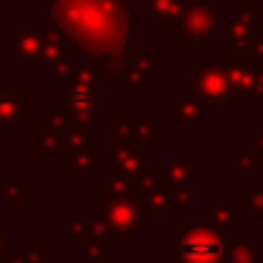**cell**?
<instances>
[{
	"mask_svg": "<svg viewBox=\"0 0 263 263\" xmlns=\"http://www.w3.org/2000/svg\"><path fill=\"white\" fill-rule=\"evenodd\" d=\"M233 85H230V77L217 69V67H204L199 69L197 74V82H194V92L202 95L204 102H225L230 95H233Z\"/></svg>",
	"mask_w": 263,
	"mask_h": 263,
	"instance_id": "obj_4",
	"label": "cell"
},
{
	"mask_svg": "<svg viewBox=\"0 0 263 263\" xmlns=\"http://www.w3.org/2000/svg\"><path fill=\"white\" fill-rule=\"evenodd\" d=\"M176 253L184 263H220L225 243L212 228H192L176 243Z\"/></svg>",
	"mask_w": 263,
	"mask_h": 263,
	"instance_id": "obj_2",
	"label": "cell"
},
{
	"mask_svg": "<svg viewBox=\"0 0 263 263\" xmlns=\"http://www.w3.org/2000/svg\"><path fill=\"white\" fill-rule=\"evenodd\" d=\"M172 118H174V120H197V118H199V105H197L189 95H184L181 100L174 102Z\"/></svg>",
	"mask_w": 263,
	"mask_h": 263,
	"instance_id": "obj_7",
	"label": "cell"
},
{
	"mask_svg": "<svg viewBox=\"0 0 263 263\" xmlns=\"http://www.w3.org/2000/svg\"><path fill=\"white\" fill-rule=\"evenodd\" d=\"M251 54H253V64H256V69H263V31L258 33V36H253Z\"/></svg>",
	"mask_w": 263,
	"mask_h": 263,
	"instance_id": "obj_9",
	"label": "cell"
},
{
	"mask_svg": "<svg viewBox=\"0 0 263 263\" xmlns=\"http://www.w3.org/2000/svg\"><path fill=\"white\" fill-rule=\"evenodd\" d=\"M212 18H215V13L210 8H204V5L192 8L186 13V21H184L186 36H207L212 31Z\"/></svg>",
	"mask_w": 263,
	"mask_h": 263,
	"instance_id": "obj_6",
	"label": "cell"
},
{
	"mask_svg": "<svg viewBox=\"0 0 263 263\" xmlns=\"http://www.w3.org/2000/svg\"><path fill=\"white\" fill-rule=\"evenodd\" d=\"M102 217L115 233H133L143 220V207L136 199H112L105 202Z\"/></svg>",
	"mask_w": 263,
	"mask_h": 263,
	"instance_id": "obj_3",
	"label": "cell"
},
{
	"mask_svg": "<svg viewBox=\"0 0 263 263\" xmlns=\"http://www.w3.org/2000/svg\"><path fill=\"white\" fill-rule=\"evenodd\" d=\"M248 258H253V248H251L248 243L235 246V251H233V263H248Z\"/></svg>",
	"mask_w": 263,
	"mask_h": 263,
	"instance_id": "obj_10",
	"label": "cell"
},
{
	"mask_svg": "<svg viewBox=\"0 0 263 263\" xmlns=\"http://www.w3.org/2000/svg\"><path fill=\"white\" fill-rule=\"evenodd\" d=\"M207 217L217 220L220 228H230V225L238 222V210L228 207V204H215V207H207Z\"/></svg>",
	"mask_w": 263,
	"mask_h": 263,
	"instance_id": "obj_8",
	"label": "cell"
},
{
	"mask_svg": "<svg viewBox=\"0 0 263 263\" xmlns=\"http://www.w3.org/2000/svg\"><path fill=\"white\" fill-rule=\"evenodd\" d=\"M253 95L263 97V69H256V72H253Z\"/></svg>",
	"mask_w": 263,
	"mask_h": 263,
	"instance_id": "obj_11",
	"label": "cell"
},
{
	"mask_svg": "<svg viewBox=\"0 0 263 263\" xmlns=\"http://www.w3.org/2000/svg\"><path fill=\"white\" fill-rule=\"evenodd\" d=\"M28 92H8L0 95V120L28 118Z\"/></svg>",
	"mask_w": 263,
	"mask_h": 263,
	"instance_id": "obj_5",
	"label": "cell"
},
{
	"mask_svg": "<svg viewBox=\"0 0 263 263\" xmlns=\"http://www.w3.org/2000/svg\"><path fill=\"white\" fill-rule=\"evenodd\" d=\"M256 143H258V146H263V128H261V133L256 136Z\"/></svg>",
	"mask_w": 263,
	"mask_h": 263,
	"instance_id": "obj_12",
	"label": "cell"
},
{
	"mask_svg": "<svg viewBox=\"0 0 263 263\" xmlns=\"http://www.w3.org/2000/svg\"><path fill=\"white\" fill-rule=\"evenodd\" d=\"M123 0H59V21L69 39L89 54L118 57L130 41V10Z\"/></svg>",
	"mask_w": 263,
	"mask_h": 263,
	"instance_id": "obj_1",
	"label": "cell"
}]
</instances>
